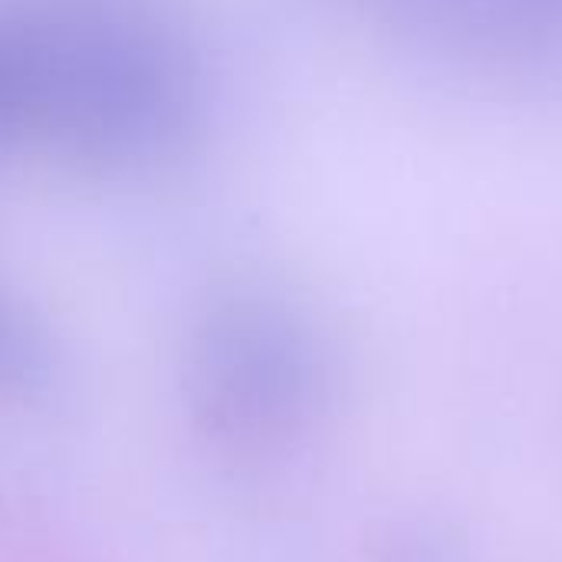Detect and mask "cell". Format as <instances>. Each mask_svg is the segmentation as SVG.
<instances>
[{
	"label": "cell",
	"mask_w": 562,
	"mask_h": 562,
	"mask_svg": "<svg viewBox=\"0 0 562 562\" xmlns=\"http://www.w3.org/2000/svg\"><path fill=\"white\" fill-rule=\"evenodd\" d=\"M543 3H547L550 10H557V13H560V16H562V0H543Z\"/></svg>",
	"instance_id": "cell-1"
}]
</instances>
